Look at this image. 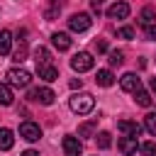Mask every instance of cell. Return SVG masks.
<instances>
[{"mask_svg":"<svg viewBox=\"0 0 156 156\" xmlns=\"http://www.w3.org/2000/svg\"><path fill=\"white\" fill-rule=\"evenodd\" d=\"M20 136L22 139H27V141H39V136H41V129H39V124H34V122H22L20 124Z\"/></svg>","mask_w":156,"mask_h":156,"instance_id":"8992f818","label":"cell"},{"mask_svg":"<svg viewBox=\"0 0 156 156\" xmlns=\"http://www.w3.org/2000/svg\"><path fill=\"white\" fill-rule=\"evenodd\" d=\"M119 88L127 90V93H136V90L141 88V80H139L136 73H124V76L119 78Z\"/></svg>","mask_w":156,"mask_h":156,"instance_id":"9c48e42d","label":"cell"},{"mask_svg":"<svg viewBox=\"0 0 156 156\" xmlns=\"http://www.w3.org/2000/svg\"><path fill=\"white\" fill-rule=\"evenodd\" d=\"M51 44L58 49V51H68L71 49V37L66 32H54L51 34Z\"/></svg>","mask_w":156,"mask_h":156,"instance_id":"7c38bea8","label":"cell"},{"mask_svg":"<svg viewBox=\"0 0 156 156\" xmlns=\"http://www.w3.org/2000/svg\"><path fill=\"white\" fill-rule=\"evenodd\" d=\"M34 61H37V68H39V66H49V61H51V54H49V49H44V46H37V49H34Z\"/></svg>","mask_w":156,"mask_h":156,"instance_id":"9a60e30c","label":"cell"},{"mask_svg":"<svg viewBox=\"0 0 156 156\" xmlns=\"http://www.w3.org/2000/svg\"><path fill=\"white\" fill-rule=\"evenodd\" d=\"M144 34H146V39H149V41H156V24L146 27V32H144Z\"/></svg>","mask_w":156,"mask_h":156,"instance_id":"83f0119b","label":"cell"},{"mask_svg":"<svg viewBox=\"0 0 156 156\" xmlns=\"http://www.w3.org/2000/svg\"><path fill=\"white\" fill-rule=\"evenodd\" d=\"M95 49H98V51H107V41H105V39H98V41H95Z\"/></svg>","mask_w":156,"mask_h":156,"instance_id":"f546056e","label":"cell"},{"mask_svg":"<svg viewBox=\"0 0 156 156\" xmlns=\"http://www.w3.org/2000/svg\"><path fill=\"white\" fill-rule=\"evenodd\" d=\"M149 88H151V93L156 95V78H151V80H149Z\"/></svg>","mask_w":156,"mask_h":156,"instance_id":"d6a6232c","label":"cell"},{"mask_svg":"<svg viewBox=\"0 0 156 156\" xmlns=\"http://www.w3.org/2000/svg\"><path fill=\"white\" fill-rule=\"evenodd\" d=\"M95 83H98V85H102V88H110V85L115 83V76H112V71H107V68L98 71V76H95Z\"/></svg>","mask_w":156,"mask_h":156,"instance_id":"2e32d148","label":"cell"},{"mask_svg":"<svg viewBox=\"0 0 156 156\" xmlns=\"http://www.w3.org/2000/svg\"><path fill=\"white\" fill-rule=\"evenodd\" d=\"M117 129L124 134V136H139L141 134V124L132 122V119H119L117 122Z\"/></svg>","mask_w":156,"mask_h":156,"instance_id":"30bf717a","label":"cell"},{"mask_svg":"<svg viewBox=\"0 0 156 156\" xmlns=\"http://www.w3.org/2000/svg\"><path fill=\"white\" fill-rule=\"evenodd\" d=\"M22 156H39V151H34V149H27V151H22Z\"/></svg>","mask_w":156,"mask_h":156,"instance_id":"4dcf8cb0","label":"cell"},{"mask_svg":"<svg viewBox=\"0 0 156 156\" xmlns=\"http://www.w3.org/2000/svg\"><path fill=\"white\" fill-rule=\"evenodd\" d=\"M139 22H141L144 27L156 24V10H154V7H144V10L139 12Z\"/></svg>","mask_w":156,"mask_h":156,"instance_id":"5bb4252c","label":"cell"},{"mask_svg":"<svg viewBox=\"0 0 156 156\" xmlns=\"http://www.w3.org/2000/svg\"><path fill=\"white\" fill-rule=\"evenodd\" d=\"M134 100H136V105H141V107H149V105H151V95H149L146 90H141V88L134 93Z\"/></svg>","mask_w":156,"mask_h":156,"instance_id":"44dd1931","label":"cell"},{"mask_svg":"<svg viewBox=\"0 0 156 156\" xmlns=\"http://www.w3.org/2000/svg\"><path fill=\"white\" fill-rule=\"evenodd\" d=\"M139 151H141V156H156V144L154 141H144L139 146Z\"/></svg>","mask_w":156,"mask_h":156,"instance_id":"d4e9b609","label":"cell"},{"mask_svg":"<svg viewBox=\"0 0 156 156\" xmlns=\"http://www.w3.org/2000/svg\"><path fill=\"white\" fill-rule=\"evenodd\" d=\"M10 46H12V34L7 29H0V54H10Z\"/></svg>","mask_w":156,"mask_h":156,"instance_id":"ffe728a7","label":"cell"},{"mask_svg":"<svg viewBox=\"0 0 156 156\" xmlns=\"http://www.w3.org/2000/svg\"><path fill=\"white\" fill-rule=\"evenodd\" d=\"M117 146H119V151H122V156H134L136 154V136H119V141H117Z\"/></svg>","mask_w":156,"mask_h":156,"instance_id":"8fae6325","label":"cell"},{"mask_svg":"<svg viewBox=\"0 0 156 156\" xmlns=\"http://www.w3.org/2000/svg\"><path fill=\"white\" fill-rule=\"evenodd\" d=\"M32 102H39V105H51L54 102V90L51 88H34V90H29V95H27Z\"/></svg>","mask_w":156,"mask_h":156,"instance_id":"5b68a950","label":"cell"},{"mask_svg":"<svg viewBox=\"0 0 156 156\" xmlns=\"http://www.w3.org/2000/svg\"><path fill=\"white\" fill-rule=\"evenodd\" d=\"M90 24H93V20H90L88 12H76V15H71V20H68V27H71L73 32H88Z\"/></svg>","mask_w":156,"mask_h":156,"instance_id":"277c9868","label":"cell"},{"mask_svg":"<svg viewBox=\"0 0 156 156\" xmlns=\"http://www.w3.org/2000/svg\"><path fill=\"white\" fill-rule=\"evenodd\" d=\"M68 107H71V112H76V115H90L93 107H95V98H93L90 93H76V95H71Z\"/></svg>","mask_w":156,"mask_h":156,"instance_id":"6da1fadb","label":"cell"},{"mask_svg":"<svg viewBox=\"0 0 156 156\" xmlns=\"http://www.w3.org/2000/svg\"><path fill=\"white\" fill-rule=\"evenodd\" d=\"M107 61H110V66H122V63H124V54H122V51H110Z\"/></svg>","mask_w":156,"mask_h":156,"instance_id":"cb8c5ba5","label":"cell"},{"mask_svg":"<svg viewBox=\"0 0 156 156\" xmlns=\"http://www.w3.org/2000/svg\"><path fill=\"white\" fill-rule=\"evenodd\" d=\"M61 146H63V154H66V156H80V154H83V144H80L78 136H71V134L63 136Z\"/></svg>","mask_w":156,"mask_h":156,"instance_id":"52a82bcc","label":"cell"},{"mask_svg":"<svg viewBox=\"0 0 156 156\" xmlns=\"http://www.w3.org/2000/svg\"><path fill=\"white\" fill-rule=\"evenodd\" d=\"M117 37H119V39H134L136 32H134L132 27H119V29H117Z\"/></svg>","mask_w":156,"mask_h":156,"instance_id":"484cf974","label":"cell"},{"mask_svg":"<svg viewBox=\"0 0 156 156\" xmlns=\"http://www.w3.org/2000/svg\"><path fill=\"white\" fill-rule=\"evenodd\" d=\"M80 85H83V80H80V78H76V80H71V88H80Z\"/></svg>","mask_w":156,"mask_h":156,"instance_id":"1f68e13d","label":"cell"},{"mask_svg":"<svg viewBox=\"0 0 156 156\" xmlns=\"http://www.w3.org/2000/svg\"><path fill=\"white\" fill-rule=\"evenodd\" d=\"M12 100H15V95H12V88H10V83H0V105H12Z\"/></svg>","mask_w":156,"mask_h":156,"instance_id":"ac0fdd59","label":"cell"},{"mask_svg":"<svg viewBox=\"0 0 156 156\" xmlns=\"http://www.w3.org/2000/svg\"><path fill=\"white\" fill-rule=\"evenodd\" d=\"M95 141H98V146H100V149H110V144H112L110 132H100V134H95Z\"/></svg>","mask_w":156,"mask_h":156,"instance_id":"603a6c76","label":"cell"},{"mask_svg":"<svg viewBox=\"0 0 156 156\" xmlns=\"http://www.w3.org/2000/svg\"><path fill=\"white\" fill-rule=\"evenodd\" d=\"M5 78H7V83L15 85V88H27V85L32 83V73H29L27 68H10V71L5 73Z\"/></svg>","mask_w":156,"mask_h":156,"instance_id":"7a4b0ae2","label":"cell"},{"mask_svg":"<svg viewBox=\"0 0 156 156\" xmlns=\"http://www.w3.org/2000/svg\"><path fill=\"white\" fill-rule=\"evenodd\" d=\"M37 73H39V78H41V80H46V83H51V80H56V78H58V68H56V66H51V63H49V66H39V68H37Z\"/></svg>","mask_w":156,"mask_h":156,"instance_id":"4fadbf2b","label":"cell"},{"mask_svg":"<svg viewBox=\"0 0 156 156\" xmlns=\"http://www.w3.org/2000/svg\"><path fill=\"white\" fill-rule=\"evenodd\" d=\"M12 144H15L12 132L2 127V129H0V149H2V151H10V149H12Z\"/></svg>","mask_w":156,"mask_h":156,"instance_id":"e0dca14e","label":"cell"},{"mask_svg":"<svg viewBox=\"0 0 156 156\" xmlns=\"http://www.w3.org/2000/svg\"><path fill=\"white\" fill-rule=\"evenodd\" d=\"M95 129H98V119H88L78 127V136H93Z\"/></svg>","mask_w":156,"mask_h":156,"instance_id":"d6986e66","label":"cell"},{"mask_svg":"<svg viewBox=\"0 0 156 156\" xmlns=\"http://www.w3.org/2000/svg\"><path fill=\"white\" fill-rule=\"evenodd\" d=\"M102 5H105V0H90V7H93V12H98V15H100Z\"/></svg>","mask_w":156,"mask_h":156,"instance_id":"f1b7e54d","label":"cell"},{"mask_svg":"<svg viewBox=\"0 0 156 156\" xmlns=\"http://www.w3.org/2000/svg\"><path fill=\"white\" fill-rule=\"evenodd\" d=\"M129 12H132L129 2H115V5L107 7V17H110V20H127Z\"/></svg>","mask_w":156,"mask_h":156,"instance_id":"ba28073f","label":"cell"},{"mask_svg":"<svg viewBox=\"0 0 156 156\" xmlns=\"http://www.w3.org/2000/svg\"><path fill=\"white\" fill-rule=\"evenodd\" d=\"M144 129L156 136V112H149V115L144 117Z\"/></svg>","mask_w":156,"mask_h":156,"instance_id":"7402d4cb","label":"cell"},{"mask_svg":"<svg viewBox=\"0 0 156 156\" xmlns=\"http://www.w3.org/2000/svg\"><path fill=\"white\" fill-rule=\"evenodd\" d=\"M93 66H95V58H93V54H88V51H78V54H73V58H71V68L78 71V73H85V71H90Z\"/></svg>","mask_w":156,"mask_h":156,"instance_id":"3957f363","label":"cell"},{"mask_svg":"<svg viewBox=\"0 0 156 156\" xmlns=\"http://www.w3.org/2000/svg\"><path fill=\"white\" fill-rule=\"evenodd\" d=\"M27 58V44H20V49L12 54V61H17V63H22Z\"/></svg>","mask_w":156,"mask_h":156,"instance_id":"4316f807","label":"cell"}]
</instances>
